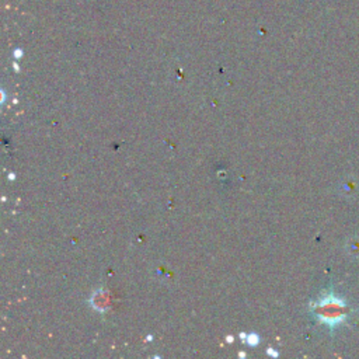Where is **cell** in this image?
Segmentation results:
<instances>
[{"label": "cell", "mask_w": 359, "mask_h": 359, "mask_svg": "<svg viewBox=\"0 0 359 359\" xmlns=\"http://www.w3.org/2000/svg\"><path fill=\"white\" fill-rule=\"evenodd\" d=\"M344 303L337 300L333 296L317 304V316L328 324H336L344 319Z\"/></svg>", "instance_id": "6da1fadb"}, {"label": "cell", "mask_w": 359, "mask_h": 359, "mask_svg": "<svg viewBox=\"0 0 359 359\" xmlns=\"http://www.w3.org/2000/svg\"><path fill=\"white\" fill-rule=\"evenodd\" d=\"M258 342H259V338H258L257 336H250V337H247V344L248 345H251V347H254V345H257Z\"/></svg>", "instance_id": "7a4b0ae2"}]
</instances>
